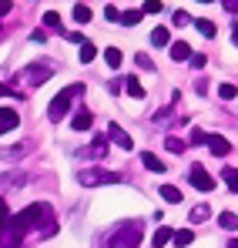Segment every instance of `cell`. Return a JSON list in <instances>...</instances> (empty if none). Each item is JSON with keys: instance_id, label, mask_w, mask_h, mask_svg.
<instances>
[{"instance_id": "obj_30", "label": "cell", "mask_w": 238, "mask_h": 248, "mask_svg": "<svg viewBox=\"0 0 238 248\" xmlns=\"http://www.w3.org/2000/svg\"><path fill=\"white\" fill-rule=\"evenodd\" d=\"M44 27H54V31H61V17H57L54 10H47V14H44Z\"/></svg>"}, {"instance_id": "obj_44", "label": "cell", "mask_w": 238, "mask_h": 248, "mask_svg": "<svg viewBox=\"0 0 238 248\" xmlns=\"http://www.w3.org/2000/svg\"><path fill=\"white\" fill-rule=\"evenodd\" d=\"M198 3H211V0H198Z\"/></svg>"}, {"instance_id": "obj_13", "label": "cell", "mask_w": 238, "mask_h": 248, "mask_svg": "<svg viewBox=\"0 0 238 248\" xmlns=\"http://www.w3.org/2000/svg\"><path fill=\"white\" fill-rule=\"evenodd\" d=\"M151 44L155 47H171V31L168 27H155L151 31Z\"/></svg>"}, {"instance_id": "obj_8", "label": "cell", "mask_w": 238, "mask_h": 248, "mask_svg": "<svg viewBox=\"0 0 238 248\" xmlns=\"http://www.w3.org/2000/svg\"><path fill=\"white\" fill-rule=\"evenodd\" d=\"M20 124V114L14 111V108H0V134H7V131H14Z\"/></svg>"}, {"instance_id": "obj_17", "label": "cell", "mask_w": 238, "mask_h": 248, "mask_svg": "<svg viewBox=\"0 0 238 248\" xmlns=\"http://www.w3.org/2000/svg\"><path fill=\"white\" fill-rule=\"evenodd\" d=\"M158 195L164 198V202H168V205H178V202H181V191H178L175 185H164V188H161Z\"/></svg>"}, {"instance_id": "obj_42", "label": "cell", "mask_w": 238, "mask_h": 248, "mask_svg": "<svg viewBox=\"0 0 238 248\" xmlns=\"http://www.w3.org/2000/svg\"><path fill=\"white\" fill-rule=\"evenodd\" d=\"M232 44H235V47H238V20H235V24H232Z\"/></svg>"}, {"instance_id": "obj_35", "label": "cell", "mask_w": 238, "mask_h": 248, "mask_svg": "<svg viewBox=\"0 0 238 248\" xmlns=\"http://www.w3.org/2000/svg\"><path fill=\"white\" fill-rule=\"evenodd\" d=\"M24 155V144L20 148H7V151H0V158H7V161H14V158H20Z\"/></svg>"}, {"instance_id": "obj_29", "label": "cell", "mask_w": 238, "mask_h": 248, "mask_svg": "<svg viewBox=\"0 0 238 248\" xmlns=\"http://www.w3.org/2000/svg\"><path fill=\"white\" fill-rule=\"evenodd\" d=\"M195 27L201 31V37H215V24H211V20L201 17V20H195Z\"/></svg>"}, {"instance_id": "obj_33", "label": "cell", "mask_w": 238, "mask_h": 248, "mask_svg": "<svg viewBox=\"0 0 238 248\" xmlns=\"http://www.w3.org/2000/svg\"><path fill=\"white\" fill-rule=\"evenodd\" d=\"M171 20H175V27H185V24H191V17H188L185 10H175V17H171Z\"/></svg>"}, {"instance_id": "obj_5", "label": "cell", "mask_w": 238, "mask_h": 248, "mask_svg": "<svg viewBox=\"0 0 238 248\" xmlns=\"http://www.w3.org/2000/svg\"><path fill=\"white\" fill-rule=\"evenodd\" d=\"M50 74H54V67H50L47 61H37V64H31V67H24V71H20V81L27 84V87H40Z\"/></svg>"}, {"instance_id": "obj_1", "label": "cell", "mask_w": 238, "mask_h": 248, "mask_svg": "<svg viewBox=\"0 0 238 248\" xmlns=\"http://www.w3.org/2000/svg\"><path fill=\"white\" fill-rule=\"evenodd\" d=\"M50 218H54V211H50V205H44V202H34V205H27L24 211H17L14 218H10V228H7V242L17 248L20 245V238L31 232V228H47L50 225Z\"/></svg>"}, {"instance_id": "obj_14", "label": "cell", "mask_w": 238, "mask_h": 248, "mask_svg": "<svg viewBox=\"0 0 238 248\" xmlns=\"http://www.w3.org/2000/svg\"><path fill=\"white\" fill-rule=\"evenodd\" d=\"M121 61H124V54H121L118 47H108V50H104V64H108L111 71H118V67H121Z\"/></svg>"}, {"instance_id": "obj_21", "label": "cell", "mask_w": 238, "mask_h": 248, "mask_svg": "<svg viewBox=\"0 0 238 248\" xmlns=\"http://www.w3.org/2000/svg\"><path fill=\"white\" fill-rule=\"evenodd\" d=\"M164 148H168L171 155H181V151H185V141L175 138V134H168V138H164Z\"/></svg>"}, {"instance_id": "obj_40", "label": "cell", "mask_w": 238, "mask_h": 248, "mask_svg": "<svg viewBox=\"0 0 238 248\" xmlns=\"http://www.w3.org/2000/svg\"><path fill=\"white\" fill-rule=\"evenodd\" d=\"M10 7H14L10 0H0V17H7V14H10Z\"/></svg>"}, {"instance_id": "obj_20", "label": "cell", "mask_w": 238, "mask_h": 248, "mask_svg": "<svg viewBox=\"0 0 238 248\" xmlns=\"http://www.w3.org/2000/svg\"><path fill=\"white\" fill-rule=\"evenodd\" d=\"M205 218H211V205H195L191 208V221H195V225H201Z\"/></svg>"}, {"instance_id": "obj_27", "label": "cell", "mask_w": 238, "mask_h": 248, "mask_svg": "<svg viewBox=\"0 0 238 248\" xmlns=\"http://www.w3.org/2000/svg\"><path fill=\"white\" fill-rule=\"evenodd\" d=\"M222 174H225V185H228L232 191H238V168H225Z\"/></svg>"}, {"instance_id": "obj_28", "label": "cell", "mask_w": 238, "mask_h": 248, "mask_svg": "<svg viewBox=\"0 0 238 248\" xmlns=\"http://www.w3.org/2000/svg\"><path fill=\"white\" fill-rule=\"evenodd\" d=\"M235 94H238L235 84H218V97H222V101H232Z\"/></svg>"}, {"instance_id": "obj_39", "label": "cell", "mask_w": 238, "mask_h": 248, "mask_svg": "<svg viewBox=\"0 0 238 248\" xmlns=\"http://www.w3.org/2000/svg\"><path fill=\"white\" fill-rule=\"evenodd\" d=\"M222 7H225L228 14H238V0H222Z\"/></svg>"}, {"instance_id": "obj_4", "label": "cell", "mask_w": 238, "mask_h": 248, "mask_svg": "<svg viewBox=\"0 0 238 248\" xmlns=\"http://www.w3.org/2000/svg\"><path fill=\"white\" fill-rule=\"evenodd\" d=\"M78 181L84 185V188H94V185H121L124 178L114 174V171H101V168H80Z\"/></svg>"}, {"instance_id": "obj_18", "label": "cell", "mask_w": 238, "mask_h": 248, "mask_svg": "<svg viewBox=\"0 0 238 248\" xmlns=\"http://www.w3.org/2000/svg\"><path fill=\"white\" fill-rule=\"evenodd\" d=\"M168 242H175V232L161 225L158 232H155V248H164V245H168Z\"/></svg>"}, {"instance_id": "obj_36", "label": "cell", "mask_w": 238, "mask_h": 248, "mask_svg": "<svg viewBox=\"0 0 238 248\" xmlns=\"http://www.w3.org/2000/svg\"><path fill=\"white\" fill-rule=\"evenodd\" d=\"M188 64H191L195 71H201V67L208 64V57H205V54H191V61H188Z\"/></svg>"}, {"instance_id": "obj_38", "label": "cell", "mask_w": 238, "mask_h": 248, "mask_svg": "<svg viewBox=\"0 0 238 248\" xmlns=\"http://www.w3.org/2000/svg\"><path fill=\"white\" fill-rule=\"evenodd\" d=\"M104 17H108V20H121L118 7H104Z\"/></svg>"}, {"instance_id": "obj_34", "label": "cell", "mask_w": 238, "mask_h": 248, "mask_svg": "<svg viewBox=\"0 0 238 248\" xmlns=\"http://www.w3.org/2000/svg\"><path fill=\"white\" fill-rule=\"evenodd\" d=\"M134 61H138V67H141V71H151V67H155V61H151L148 54H138Z\"/></svg>"}, {"instance_id": "obj_43", "label": "cell", "mask_w": 238, "mask_h": 248, "mask_svg": "<svg viewBox=\"0 0 238 248\" xmlns=\"http://www.w3.org/2000/svg\"><path fill=\"white\" fill-rule=\"evenodd\" d=\"M228 248H238V238H232V242H228Z\"/></svg>"}, {"instance_id": "obj_3", "label": "cell", "mask_w": 238, "mask_h": 248, "mask_svg": "<svg viewBox=\"0 0 238 248\" xmlns=\"http://www.w3.org/2000/svg\"><path fill=\"white\" fill-rule=\"evenodd\" d=\"M138 242H141V221H124V225H118L108 235L104 245L108 248H138Z\"/></svg>"}, {"instance_id": "obj_41", "label": "cell", "mask_w": 238, "mask_h": 248, "mask_svg": "<svg viewBox=\"0 0 238 248\" xmlns=\"http://www.w3.org/2000/svg\"><path fill=\"white\" fill-rule=\"evenodd\" d=\"M64 37H67L71 44H84V34H64Z\"/></svg>"}, {"instance_id": "obj_2", "label": "cell", "mask_w": 238, "mask_h": 248, "mask_svg": "<svg viewBox=\"0 0 238 248\" xmlns=\"http://www.w3.org/2000/svg\"><path fill=\"white\" fill-rule=\"evenodd\" d=\"M80 94H84V84H67V87H64L50 104H47V118H50V121H61V118L71 111V104L78 101Z\"/></svg>"}, {"instance_id": "obj_19", "label": "cell", "mask_w": 238, "mask_h": 248, "mask_svg": "<svg viewBox=\"0 0 238 248\" xmlns=\"http://www.w3.org/2000/svg\"><path fill=\"white\" fill-rule=\"evenodd\" d=\"M94 57H97V47H94L91 41H84L80 44V64H91Z\"/></svg>"}, {"instance_id": "obj_11", "label": "cell", "mask_w": 238, "mask_h": 248, "mask_svg": "<svg viewBox=\"0 0 238 248\" xmlns=\"http://www.w3.org/2000/svg\"><path fill=\"white\" fill-rule=\"evenodd\" d=\"M141 165L148 168V171H155V174H164V171H168V168H164V161H161L155 151H144V155H141Z\"/></svg>"}, {"instance_id": "obj_23", "label": "cell", "mask_w": 238, "mask_h": 248, "mask_svg": "<svg viewBox=\"0 0 238 248\" xmlns=\"http://www.w3.org/2000/svg\"><path fill=\"white\" fill-rule=\"evenodd\" d=\"M7 228H10V211H7V202L0 198V238L7 235Z\"/></svg>"}, {"instance_id": "obj_22", "label": "cell", "mask_w": 238, "mask_h": 248, "mask_svg": "<svg viewBox=\"0 0 238 248\" xmlns=\"http://www.w3.org/2000/svg\"><path fill=\"white\" fill-rule=\"evenodd\" d=\"M195 242V232L191 228H181V232H175V245L181 248V245H191Z\"/></svg>"}, {"instance_id": "obj_12", "label": "cell", "mask_w": 238, "mask_h": 248, "mask_svg": "<svg viewBox=\"0 0 238 248\" xmlns=\"http://www.w3.org/2000/svg\"><path fill=\"white\" fill-rule=\"evenodd\" d=\"M171 61H178V64H181V61H191V47L185 41H175L171 44Z\"/></svg>"}, {"instance_id": "obj_7", "label": "cell", "mask_w": 238, "mask_h": 248, "mask_svg": "<svg viewBox=\"0 0 238 248\" xmlns=\"http://www.w3.org/2000/svg\"><path fill=\"white\" fill-rule=\"evenodd\" d=\"M108 138L118 144V148H124V151H131L134 148V141H131V134L121 127V124H108Z\"/></svg>"}, {"instance_id": "obj_37", "label": "cell", "mask_w": 238, "mask_h": 248, "mask_svg": "<svg viewBox=\"0 0 238 248\" xmlns=\"http://www.w3.org/2000/svg\"><path fill=\"white\" fill-rule=\"evenodd\" d=\"M0 97H20V94H17L10 84H0Z\"/></svg>"}, {"instance_id": "obj_32", "label": "cell", "mask_w": 238, "mask_h": 248, "mask_svg": "<svg viewBox=\"0 0 238 248\" xmlns=\"http://www.w3.org/2000/svg\"><path fill=\"white\" fill-rule=\"evenodd\" d=\"M191 144H208V134L201 127H191Z\"/></svg>"}, {"instance_id": "obj_10", "label": "cell", "mask_w": 238, "mask_h": 248, "mask_svg": "<svg viewBox=\"0 0 238 248\" xmlns=\"http://www.w3.org/2000/svg\"><path fill=\"white\" fill-rule=\"evenodd\" d=\"M118 87H124V91H127L131 97H138V101L144 97V87H141V81H138V78H124V81L114 84V91H118Z\"/></svg>"}, {"instance_id": "obj_31", "label": "cell", "mask_w": 238, "mask_h": 248, "mask_svg": "<svg viewBox=\"0 0 238 248\" xmlns=\"http://www.w3.org/2000/svg\"><path fill=\"white\" fill-rule=\"evenodd\" d=\"M141 10H144V14H161V10H164V3H161V0H144V7H141Z\"/></svg>"}, {"instance_id": "obj_26", "label": "cell", "mask_w": 238, "mask_h": 248, "mask_svg": "<svg viewBox=\"0 0 238 248\" xmlns=\"http://www.w3.org/2000/svg\"><path fill=\"white\" fill-rule=\"evenodd\" d=\"M87 155H97V158H104V155H108V138H97V141L87 148Z\"/></svg>"}, {"instance_id": "obj_15", "label": "cell", "mask_w": 238, "mask_h": 248, "mask_svg": "<svg viewBox=\"0 0 238 248\" xmlns=\"http://www.w3.org/2000/svg\"><path fill=\"white\" fill-rule=\"evenodd\" d=\"M91 124H94L91 111H78L74 114V131H91Z\"/></svg>"}, {"instance_id": "obj_9", "label": "cell", "mask_w": 238, "mask_h": 248, "mask_svg": "<svg viewBox=\"0 0 238 248\" xmlns=\"http://www.w3.org/2000/svg\"><path fill=\"white\" fill-rule=\"evenodd\" d=\"M208 148H211V155H218V158H225V155L232 151V144H228L222 134H208Z\"/></svg>"}, {"instance_id": "obj_24", "label": "cell", "mask_w": 238, "mask_h": 248, "mask_svg": "<svg viewBox=\"0 0 238 248\" xmlns=\"http://www.w3.org/2000/svg\"><path fill=\"white\" fill-rule=\"evenodd\" d=\"M74 20H78V24H87V20H91V7H87V3H74Z\"/></svg>"}, {"instance_id": "obj_25", "label": "cell", "mask_w": 238, "mask_h": 248, "mask_svg": "<svg viewBox=\"0 0 238 248\" xmlns=\"http://www.w3.org/2000/svg\"><path fill=\"white\" fill-rule=\"evenodd\" d=\"M141 17H144V10H127V14H121V24H124V27H134Z\"/></svg>"}, {"instance_id": "obj_16", "label": "cell", "mask_w": 238, "mask_h": 248, "mask_svg": "<svg viewBox=\"0 0 238 248\" xmlns=\"http://www.w3.org/2000/svg\"><path fill=\"white\" fill-rule=\"evenodd\" d=\"M218 225L228 228V232H238V215L235 211H222V215H218Z\"/></svg>"}, {"instance_id": "obj_6", "label": "cell", "mask_w": 238, "mask_h": 248, "mask_svg": "<svg viewBox=\"0 0 238 248\" xmlns=\"http://www.w3.org/2000/svg\"><path fill=\"white\" fill-rule=\"evenodd\" d=\"M188 181H191V188H198V191H205V195L215 191V178H211L201 165H195L191 171H188Z\"/></svg>"}]
</instances>
